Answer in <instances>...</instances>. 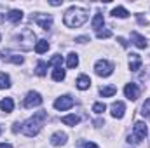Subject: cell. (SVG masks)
Here are the masks:
<instances>
[{
  "label": "cell",
  "mask_w": 150,
  "mask_h": 148,
  "mask_svg": "<svg viewBox=\"0 0 150 148\" xmlns=\"http://www.w3.org/2000/svg\"><path fill=\"white\" fill-rule=\"evenodd\" d=\"M47 118V111H37L33 117H30L25 124H23V132L28 136V138H33V136H37L38 132H40V129H42V125H44V120Z\"/></svg>",
  "instance_id": "1"
},
{
  "label": "cell",
  "mask_w": 150,
  "mask_h": 148,
  "mask_svg": "<svg viewBox=\"0 0 150 148\" xmlns=\"http://www.w3.org/2000/svg\"><path fill=\"white\" fill-rule=\"evenodd\" d=\"M63 21L68 28H79L87 21V11L82 9V7H72V9L67 11Z\"/></svg>",
  "instance_id": "2"
},
{
  "label": "cell",
  "mask_w": 150,
  "mask_h": 148,
  "mask_svg": "<svg viewBox=\"0 0 150 148\" xmlns=\"http://www.w3.org/2000/svg\"><path fill=\"white\" fill-rule=\"evenodd\" d=\"M33 44H37V42H35V33H33L30 28H25V30L16 37V45H19V47L25 49V51L32 49Z\"/></svg>",
  "instance_id": "3"
},
{
  "label": "cell",
  "mask_w": 150,
  "mask_h": 148,
  "mask_svg": "<svg viewBox=\"0 0 150 148\" xmlns=\"http://www.w3.org/2000/svg\"><path fill=\"white\" fill-rule=\"evenodd\" d=\"M147 136V125H145V122H136L134 124V132H133V136H127V143H140L143 138Z\"/></svg>",
  "instance_id": "4"
},
{
  "label": "cell",
  "mask_w": 150,
  "mask_h": 148,
  "mask_svg": "<svg viewBox=\"0 0 150 148\" xmlns=\"http://www.w3.org/2000/svg\"><path fill=\"white\" fill-rule=\"evenodd\" d=\"M94 72H96V75H100V77H110L113 73V65L110 61H107V59H100L94 65Z\"/></svg>",
  "instance_id": "5"
},
{
  "label": "cell",
  "mask_w": 150,
  "mask_h": 148,
  "mask_svg": "<svg viewBox=\"0 0 150 148\" xmlns=\"http://www.w3.org/2000/svg\"><path fill=\"white\" fill-rule=\"evenodd\" d=\"M38 105H42V96L38 92H35V91H30L26 94V98H25V106L26 108H33V106H38Z\"/></svg>",
  "instance_id": "6"
},
{
  "label": "cell",
  "mask_w": 150,
  "mask_h": 148,
  "mask_svg": "<svg viewBox=\"0 0 150 148\" xmlns=\"http://www.w3.org/2000/svg\"><path fill=\"white\" fill-rule=\"evenodd\" d=\"M33 21L42 30H51V26H52V16H49V14H37L33 18Z\"/></svg>",
  "instance_id": "7"
},
{
  "label": "cell",
  "mask_w": 150,
  "mask_h": 148,
  "mask_svg": "<svg viewBox=\"0 0 150 148\" xmlns=\"http://www.w3.org/2000/svg\"><path fill=\"white\" fill-rule=\"evenodd\" d=\"M74 106V98H70V96H61V98H58L56 101H54V108L56 110H68V108H72Z\"/></svg>",
  "instance_id": "8"
},
{
  "label": "cell",
  "mask_w": 150,
  "mask_h": 148,
  "mask_svg": "<svg viewBox=\"0 0 150 148\" xmlns=\"http://www.w3.org/2000/svg\"><path fill=\"white\" fill-rule=\"evenodd\" d=\"M124 94H126L127 99L134 101V99H138V96H140V89H138L136 84H127V85L124 87Z\"/></svg>",
  "instance_id": "9"
},
{
  "label": "cell",
  "mask_w": 150,
  "mask_h": 148,
  "mask_svg": "<svg viewBox=\"0 0 150 148\" xmlns=\"http://www.w3.org/2000/svg\"><path fill=\"white\" fill-rule=\"evenodd\" d=\"M110 110H112V117L122 118V117H124V111H126V106H124L122 101H115L112 106H110Z\"/></svg>",
  "instance_id": "10"
},
{
  "label": "cell",
  "mask_w": 150,
  "mask_h": 148,
  "mask_svg": "<svg viewBox=\"0 0 150 148\" xmlns=\"http://www.w3.org/2000/svg\"><path fill=\"white\" fill-rule=\"evenodd\" d=\"M67 143V134L65 132H54L51 136V145L52 147H63Z\"/></svg>",
  "instance_id": "11"
},
{
  "label": "cell",
  "mask_w": 150,
  "mask_h": 148,
  "mask_svg": "<svg viewBox=\"0 0 150 148\" xmlns=\"http://www.w3.org/2000/svg\"><path fill=\"white\" fill-rule=\"evenodd\" d=\"M131 40H133V44H134L138 49H145V47H147V40H145V37H142L138 32H133V33H131Z\"/></svg>",
  "instance_id": "12"
},
{
  "label": "cell",
  "mask_w": 150,
  "mask_h": 148,
  "mask_svg": "<svg viewBox=\"0 0 150 148\" xmlns=\"http://www.w3.org/2000/svg\"><path fill=\"white\" fill-rule=\"evenodd\" d=\"M142 66V59L138 54H129V70L131 72H138Z\"/></svg>",
  "instance_id": "13"
},
{
  "label": "cell",
  "mask_w": 150,
  "mask_h": 148,
  "mask_svg": "<svg viewBox=\"0 0 150 148\" xmlns=\"http://www.w3.org/2000/svg\"><path fill=\"white\" fill-rule=\"evenodd\" d=\"M2 59H4V61H11V63H14V65H21V63L25 61L21 56H18V54H7L5 51H2Z\"/></svg>",
  "instance_id": "14"
},
{
  "label": "cell",
  "mask_w": 150,
  "mask_h": 148,
  "mask_svg": "<svg viewBox=\"0 0 150 148\" xmlns=\"http://www.w3.org/2000/svg\"><path fill=\"white\" fill-rule=\"evenodd\" d=\"M89 85H91V78H89L87 75H80V77L77 78V87H79L80 91L89 89Z\"/></svg>",
  "instance_id": "15"
},
{
  "label": "cell",
  "mask_w": 150,
  "mask_h": 148,
  "mask_svg": "<svg viewBox=\"0 0 150 148\" xmlns=\"http://www.w3.org/2000/svg\"><path fill=\"white\" fill-rule=\"evenodd\" d=\"M0 108H2V111H5V113H11V111L14 110V101H12V98H4V99L0 101Z\"/></svg>",
  "instance_id": "16"
},
{
  "label": "cell",
  "mask_w": 150,
  "mask_h": 148,
  "mask_svg": "<svg viewBox=\"0 0 150 148\" xmlns=\"http://www.w3.org/2000/svg\"><path fill=\"white\" fill-rule=\"evenodd\" d=\"M7 19H9L11 23H14V25H16V23H19V21L23 19V12H21V11H18V9H14V11H11V12L7 14Z\"/></svg>",
  "instance_id": "17"
},
{
  "label": "cell",
  "mask_w": 150,
  "mask_h": 148,
  "mask_svg": "<svg viewBox=\"0 0 150 148\" xmlns=\"http://www.w3.org/2000/svg\"><path fill=\"white\" fill-rule=\"evenodd\" d=\"M103 23H105L103 14H101V12H96V16L93 18V28L100 32V28H103Z\"/></svg>",
  "instance_id": "18"
},
{
  "label": "cell",
  "mask_w": 150,
  "mask_h": 148,
  "mask_svg": "<svg viewBox=\"0 0 150 148\" xmlns=\"http://www.w3.org/2000/svg\"><path fill=\"white\" fill-rule=\"evenodd\" d=\"M115 92H117V87H115V85H105V87L100 89V94H101L103 98H110Z\"/></svg>",
  "instance_id": "19"
},
{
  "label": "cell",
  "mask_w": 150,
  "mask_h": 148,
  "mask_svg": "<svg viewBox=\"0 0 150 148\" xmlns=\"http://www.w3.org/2000/svg\"><path fill=\"white\" fill-rule=\"evenodd\" d=\"M47 49H49V42H47V40H38L37 44H35V52H37V54L47 52Z\"/></svg>",
  "instance_id": "20"
},
{
  "label": "cell",
  "mask_w": 150,
  "mask_h": 148,
  "mask_svg": "<svg viewBox=\"0 0 150 148\" xmlns=\"http://www.w3.org/2000/svg\"><path fill=\"white\" fill-rule=\"evenodd\" d=\"M61 122L67 124V125H77L79 124V117L77 115H65V117H61Z\"/></svg>",
  "instance_id": "21"
},
{
  "label": "cell",
  "mask_w": 150,
  "mask_h": 148,
  "mask_svg": "<svg viewBox=\"0 0 150 148\" xmlns=\"http://www.w3.org/2000/svg\"><path fill=\"white\" fill-rule=\"evenodd\" d=\"M77 65H79V56H77L75 52H70L68 58H67V66H68V68H75Z\"/></svg>",
  "instance_id": "22"
},
{
  "label": "cell",
  "mask_w": 150,
  "mask_h": 148,
  "mask_svg": "<svg viewBox=\"0 0 150 148\" xmlns=\"http://www.w3.org/2000/svg\"><path fill=\"white\" fill-rule=\"evenodd\" d=\"M52 80H56V82L65 80V70L63 68H54L52 70Z\"/></svg>",
  "instance_id": "23"
},
{
  "label": "cell",
  "mask_w": 150,
  "mask_h": 148,
  "mask_svg": "<svg viewBox=\"0 0 150 148\" xmlns=\"http://www.w3.org/2000/svg\"><path fill=\"white\" fill-rule=\"evenodd\" d=\"M35 73L38 77H44V75L47 73V63H44V61H38L37 68H35Z\"/></svg>",
  "instance_id": "24"
},
{
  "label": "cell",
  "mask_w": 150,
  "mask_h": 148,
  "mask_svg": "<svg viewBox=\"0 0 150 148\" xmlns=\"http://www.w3.org/2000/svg\"><path fill=\"white\" fill-rule=\"evenodd\" d=\"M112 14L115 16V18H127V16H129V12H127L124 7H115V9L112 11Z\"/></svg>",
  "instance_id": "25"
},
{
  "label": "cell",
  "mask_w": 150,
  "mask_h": 148,
  "mask_svg": "<svg viewBox=\"0 0 150 148\" xmlns=\"http://www.w3.org/2000/svg\"><path fill=\"white\" fill-rule=\"evenodd\" d=\"M11 87V78L5 73H0V89H9Z\"/></svg>",
  "instance_id": "26"
},
{
  "label": "cell",
  "mask_w": 150,
  "mask_h": 148,
  "mask_svg": "<svg viewBox=\"0 0 150 148\" xmlns=\"http://www.w3.org/2000/svg\"><path fill=\"white\" fill-rule=\"evenodd\" d=\"M49 65H54L56 68H61V65H63V56H59V54H54V56L51 58Z\"/></svg>",
  "instance_id": "27"
},
{
  "label": "cell",
  "mask_w": 150,
  "mask_h": 148,
  "mask_svg": "<svg viewBox=\"0 0 150 148\" xmlns=\"http://www.w3.org/2000/svg\"><path fill=\"white\" fill-rule=\"evenodd\" d=\"M105 110H107V105H105V103H94V105H93V111L98 113V115H101Z\"/></svg>",
  "instance_id": "28"
},
{
  "label": "cell",
  "mask_w": 150,
  "mask_h": 148,
  "mask_svg": "<svg viewBox=\"0 0 150 148\" xmlns=\"http://www.w3.org/2000/svg\"><path fill=\"white\" fill-rule=\"evenodd\" d=\"M142 115L147 117V118H150V99L145 101V105H143V108H142Z\"/></svg>",
  "instance_id": "29"
},
{
  "label": "cell",
  "mask_w": 150,
  "mask_h": 148,
  "mask_svg": "<svg viewBox=\"0 0 150 148\" xmlns=\"http://www.w3.org/2000/svg\"><path fill=\"white\" fill-rule=\"evenodd\" d=\"M96 35H98V38H108V37H112V32L110 30H100Z\"/></svg>",
  "instance_id": "30"
},
{
  "label": "cell",
  "mask_w": 150,
  "mask_h": 148,
  "mask_svg": "<svg viewBox=\"0 0 150 148\" xmlns=\"http://www.w3.org/2000/svg\"><path fill=\"white\" fill-rule=\"evenodd\" d=\"M136 18H138V23H140V25H145V26H147V25H149V19H147V18H143V16H142V14H138V16H136Z\"/></svg>",
  "instance_id": "31"
},
{
  "label": "cell",
  "mask_w": 150,
  "mask_h": 148,
  "mask_svg": "<svg viewBox=\"0 0 150 148\" xmlns=\"http://www.w3.org/2000/svg\"><path fill=\"white\" fill-rule=\"evenodd\" d=\"M75 42H79V44H86V42H89V37H77L75 38Z\"/></svg>",
  "instance_id": "32"
},
{
  "label": "cell",
  "mask_w": 150,
  "mask_h": 148,
  "mask_svg": "<svg viewBox=\"0 0 150 148\" xmlns=\"http://www.w3.org/2000/svg\"><path fill=\"white\" fill-rule=\"evenodd\" d=\"M117 42H119V44H120L122 47H127V42H126V40H124L122 37H119V38H117Z\"/></svg>",
  "instance_id": "33"
},
{
  "label": "cell",
  "mask_w": 150,
  "mask_h": 148,
  "mask_svg": "<svg viewBox=\"0 0 150 148\" xmlns=\"http://www.w3.org/2000/svg\"><path fill=\"white\" fill-rule=\"evenodd\" d=\"M84 148H98V145H94V143H84Z\"/></svg>",
  "instance_id": "34"
},
{
  "label": "cell",
  "mask_w": 150,
  "mask_h": 148,
  "mask_svg": "<svg viewBox=\"0 0 150 148\" xmlns=\"http://www.w3.org/2000/svg\"><path fill=\"white\" fill-rule=\"evenodd\" d=\"M0 148H12L9 143H0Z\"/></svg>",
  "instance_id": "35"
},
{
  "label": "cell",
  "mask_w": 150,
  "mask_h": 148,
  "mask_svg": "<svg viewBox=\"0 0 150 148\" xmlns=\"http://www.w3.org/2000/svg\"><path fill=\"white\" fill-rule=\"evenodd\" d=\"M5 18H7V14H2V12H0V23H2V21H4Z\"/></svg>",
  "instance_id": "36"
},
{
  "label": "cell",
  "mask_w": 150,
  "mask_h": 148,
  "mask_svg": "<svg viewBox=\"0 0 150 148\" xmlns=\"http://www.w3.org/2000/svg\"><path fill=\"white\" fill-rule=\"evenodd\" d=\"M0 132H2V127H0Z\"/></svg>",
  "instance_id": "37"
}]
</instances>
